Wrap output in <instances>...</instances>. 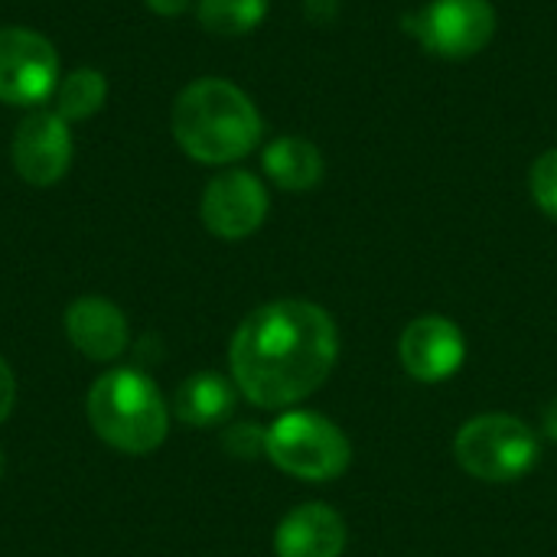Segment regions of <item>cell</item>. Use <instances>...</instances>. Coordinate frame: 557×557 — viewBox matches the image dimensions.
<instances>
[{
  "label": "cell",
  "instance_id": "cell-1",
  "mask_svg": "<svg viewBox=\"0 0 557 557\" xmlns=\"http://www.w3.org/2000/svg\"><path fill=\"white\" fill-rule=\"evenodd\" d=\"M339 333L310 300H271L235 330L228 366L238 392L258 408H290L310 398L333 372Z\"/></svg>",
  "mask_w": 557,
  "mask_h": 557
},
{
  "label": "cell",
  "instance_id": "cell-2",
  "mask_svg": "<svg viewBox=\"0 0 557 557\" xmlns=\"http://www.w3.org/2000/svg\"><path fill=\"white\" fill-rule=\"evenodd\" d=\"M170 127L183 153L209 166L248 157L264 131L255 101L225 78L189 82L173 101Z\"/></svg>",
  "mask_w": 557,
  "mask_h": 557
},
{
  "label": "cell",
  "instance_id": "cell-3",
  "mask_svg": "<svg viewBox=\"0 0 557 557\" xmlns=\"http://www.w3.org/2000/svg\"><path fill=\"white\" fill-rule=\"evenodd\" d=\"M88 421L104 444L137 457L157 450L170 431V411L160 388L134 369H114L91 385Z\"/></svg>",
  "mask_w": 557,
  "mask_h": 557
},
{
  "label": "cell",
  "instance_id": "cell-4",
  "mask_svg": "<svg viewBox=\"0 0 557 557\" xmlns=\"http://www.w3.org/2000/svg\"><path fill=\"white\" fill-rule=\"evenodd\" d=\"M268 460L307 483H330L346 473L352 447L346 434L317 411H287L264 431Z\"/></svg>",
  "mask_w": 557,
  "mask_h": 557
},
{
  "label": "cell",
  "instance_id": "cell-5",
  "mask_svg": "<svg viewBox=\"0 0 557 557\" xmlns=\"http://www.w3.org/2000/svg\"><path fill=\"white\" fill-rule=\"evenodd\" d=\"M454 454L483 483H516L539 463V437L512 414H480L460 428Z\"/></svg>",
  "mask_w": 557,
  "mask_h": 557
},
{
  "label": "cell",
  "instance_id": "cell-6",
  "mask_svg": "<svg viewBox=\"0 0 557 557\" xmlns=\"http://www.w3.org/2000/svg\"><path fill=\"white\" fill-rule=\"evenodd\" d=\"M431 55L470 59L496 36V7L490 0H431L401 20Z\"/></svg>",
  "mask_w": 557,
  "mask_h": 557
},
{
  "label": "cell",
  "instance_id": "cell-7",
  "mask_svg": "<svg viewBox=\"0 0 557 557\" xmlns=\"http://www.w3.org/2000/svg\"><path fill=\"white\" fill-rule=\"evenodd\" d=\"M62 72L55 46L26 26H0V101L39 108L55 95Z\"/></svg>",
  "mask_w": 557,
  "mask_h": 557
},
{
  "label": "cell",
  "instance_id": "cell-8",
  "mask_svg": "<svg viewBox=\"0 0 557 557\" xmlns=\"http://www.w3.org/2000/svg\"><path fill=\"white\" fill-rule=\"evenodd\" d=\"M72 124L52 108H33L13 131L10 160L23 183L55 186L72 166Z\"/></svg>",
  "mask_w": 557,
  "mask_h": 557
},
{
  "label": "cell",
  "instance_id": "cell-9",
  "mask_svg": "<svg viewBox=\"0 0 557 557\" xmlns=\"http://www.w3.org/2000/svg\"><path fill=\"white\" fill-rule=\"evenodd\" d=\"M202 222L215 238L238 242L255 235L268 219V189L248 170H225L202 193Z\"/></svg>",
  "mask_w": 557,
  "mask_h": 557
},
{
  "label": "cell",
  "instance_id": "cell-10",
  "mask_svg": "<svg viewBox=\"0 0 557 557\" xmlns=\"http://www.w3.org/2000/svg\"><path fill=\"white\" fill-rule=\"evenodd\" d=\"M398 359L414 382L437 385L460 372L467 359V339L454 320L428 313L405 326L398 339Z\"/></svg>",
  "mask_w": 557,
  "mask_h": 557
},
{
  "label": "cell",
  "instance_id": "cell-11",
  "mask_svg": "<svg viewBox=\"0 0 557 557\" xmlns=\"http://www.w3.org/2000/svg\"><path fill=\"white\" fill-rule=\"evenodd\" d=\"M346 522L323 503L297 506L284 516L274 535L277 557H339L346 548Z\"/></svg>",
  "mask_w": 557,
  "mask_h": 557
},
{
  "label": "cell",
  "instance_id": "cell-12",
  "mask_svg": "<svg viewBox=\"0 0 557 557\" xmlns=\"http://www.w3.org/2000/svg\"><path fill=\"white\" fill-rule=\"evenodd\" d=\"M65 336L82 356L111 362L127 346V320L104 297H78L65 310Z\"/></svg>",
  "mask_w": 557,
  "mask_h": 557
},
{
  "label": "cell",
  "instance_id": "cell-13",
  "mask_svg": "<svg viewBox=\"0 0 557 557\" xmlns=\"http://www.w3.org/2000/svg\"><path fill=\"white\" fill-rule=\"evenodd\" d=\"M261 166L268 173V180L287 193H307L323 180V153L317 144L304 140V137H277L264 147L261 153Z\"/></svg>",
  "mask_w": 557,
  "mask_h": 557
},
{
  "label": "cell",
  "instance_id": "cell-14",
  "mask_svg": "<svg viewBox=\"0 0 557 557\" xmlns=\"http://www.w3.org/2000/svg\"><path fill=\"white\" fill-rule=\"evenodd\" d=\"M235 411V388L219 372H196L176 388V414L189 428H215Z\"/></svg>",
  "mask_w": 557,
  "mask_h": 557
},
{
  "label": "cell",
  "instance_id": "cell-15",
  "mask_svg": "<svg viewBox=\"0 0 557 557\" xmlns=\"http://www.w3.org/2000/svg\"><path fill=\"white\" fill-rule=\"evenodd\" d=\"M52 111L75 124V121H88L91 114H98L108 101V78L104 72L91 69V65H78L72 72H65L55 85V95H52Z\"/></svg>",
  "mask_w": 557,
  "mask_h": 557
},
{
  "label": "cell",
  "instance_id": "cell-16",
  "mask_svg": "<svg viewBox=\"0 0 557 557\" xmlns=\"http://www.w3.org/2000/svg\"><path fill=\"white\" fill-rule=\"evenodd\" d=\"M196 16L212 36H245L268 16V0H199Z\"/></svg>",
  "mask_w": 557,
  "mask_h": 557
},
{
  "label": "cell",
  "instance_id": "cell-17",
  "mask_svg": "<svg viewBox=\"0 0 557 557\" xmlns=\"http://www.w3.org/2000/svg\"><path fill=\"white\" fill-rule=\"evenodd\" d=\"M529 189H532V199L539 202V209L545 215L557 219V147L545 150L532 170H529Z\"/></svg>",
  "mask_w": 557,
  "mask_h": 557
},
{
  "label": "cell",
  "instance_id": "cell-18",
  "mask_svg": "<svg viewBox=\"0 0 557 557\" xmlns=\"http://www.w3.org/2000/svg\"><path fill=\"white\" fill-rule=\"evenodd\" d=\"M225 447L235 457H255L264 450V431H258V424H238L225 434Z\"/></svg>",
  "mask_w": 557,
  "mask_h": 557
},
{
  "label": "cell",
  "instance_id": "cell-19",
  "mask_svg": "<svg viewBox=\"0 0 557 557\" xmlns=\"http://www.w3.org/2000/svg\"><path fill=\"white\" fill-rule=\"evenodd\" d=\"M13 401H16V379H13L10 366L0 359V424L10 418V411H13Z\"/></svg>",
  "mask_w": 557,
  "mask_h": 557
},
{
  "label": "cell",
  "instance_id": "cell-20",
  "mask_svg": "<svg viewBox=\"0 0 557 557\" xmlns=\"http://www.w3.org/2000/svg\"><path fill=\"white\" fill-rule=\"evenodd\" d=\"M147 10H153L157 16H180L183 10H189L193 0H144Z\"/></svg>",
  "mask_w": 557,
  "mask_h": 557
},
{
  "label": "cell",
  "instance_id": "cell-21",
  "mask_svg": "<svg viewBox=\"0 0 557 557\" xmlns=\"http://www.w3.org/2000/svg\"><path fill=\"white\" fill-rule=\"evenodd\" d=\"M542 428H545V434L557 441V395L545 405V414H542Z\"/></svg>",
  "mask_w": 557,
  "mask_h": 557
},
{
  "label": "cell",
  "instance_id": "cell-22",
  "mask_svg": "<svg viewBox=\"0 0 557 557\" xmlns=\"http://www.w3.org/2000/svg\"><path fill=\"white\" fill-rule=\"evenodd\" d=\"M0 473H3V457H0Z\"/></svg>",
  "mask_w": 557,
  "mask_h": 557
}]
</instances>
